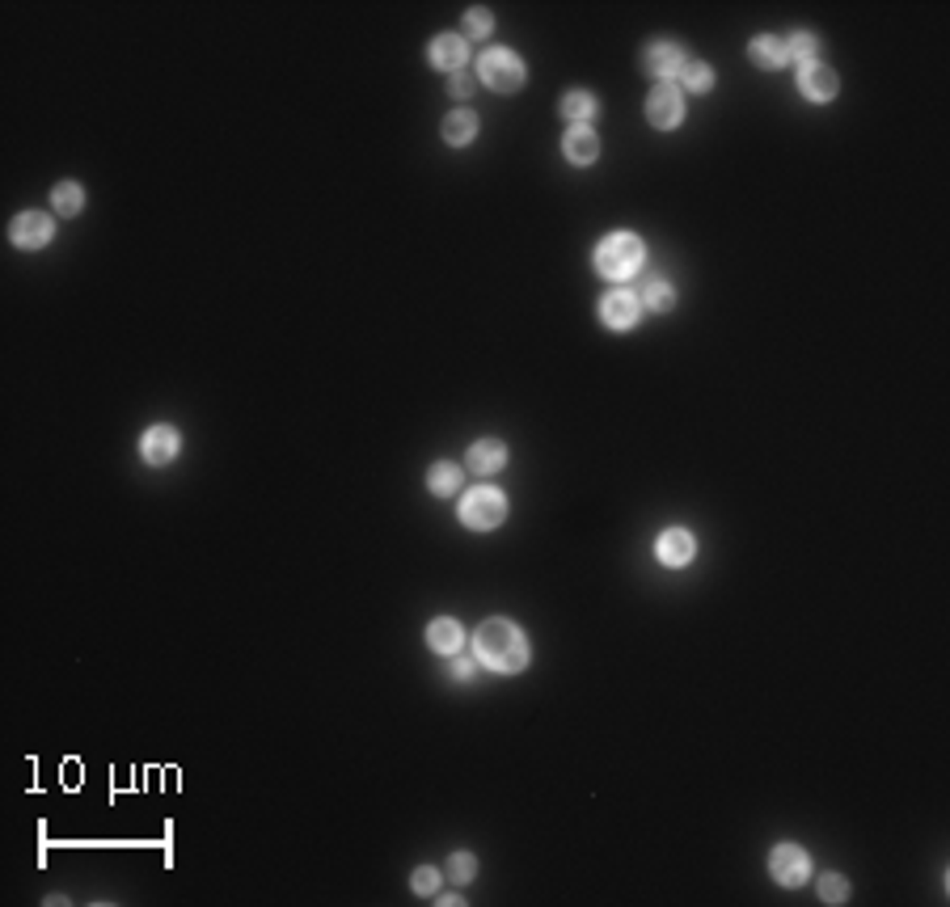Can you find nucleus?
<instances>
[{
  "instance_id": "f257e3e1",
  "label": "nucleus",
  "mask_w": 950,
  "mask_h": 907,
  "mask_svg": "<svg viewBox=\"0 0 950 907\" xmlns=\"http://www.w3.org/2000/svg\"><path fill=\"white\" fill-rule=\"evenodd\" d=\"M473 650H478V659L490 667V671H520L524 662H528V646H524V633L511 625V620H486L482 629H478V642H473Z\"/></svg>"
},
{
  "instance_id": "f03ea898",
  "label": "nucleus",
  "mask_w": 950,
  "mask_h": 907,
  "mask_svg": "<svg viewBox=\"0 0 950 907\" xmlns=\"http://www.w3.org/2000/svg\"><path fill=\"white\" fill-rule=\"evenodd\" d=\"M596 266L605 279H630L642 266V241L633 233H613L596 249Z\"/></svg>"
},
{
  "instance_id": "7ed1b4c3",
  "label": "nucleus",
  "mask_w": 950,
  "mask_h": 907,
  "mask_svg": "<svg viewBox=\"0 0 950 907\" xmlns=\"http://www.w3.org/2000/svg\"><path fill=\"white\" fill-rule=\"evenodd\" d=\"M503 515H507V502H503V494H498L495 485H478V490H469L465 502H461V520L469 523V528H495V523H503Z\"/></svg>"
},
{
  "instance_id": "20e7f679",
  "label": "nucleus",
  "mask_w": 950,
  "mask_h": 907,
  "mask_svg": "<svg viewBox=\"0 0 950 907\" xmlns=\"http://www.w3.org/2000/svg\"><path fill=\"white\" fill-rule=\"evenodd\" d=\"M478 72H482V81L490 84V89H503V93H515L524 84V64L511 56V51H486Z\"/></svg>"
},
{
  "instance_id": "39448f33",
  "label": "nucleus",
  "mask_w": 950,
  "mask_h": 907,
  "mask_svg": "<svg viewBox=\"0 0 950 907\" xmlns=\"http://www.w3.org/2000/svg\"><path fill=\"white\" fill-rule=\"evenodd\" d=\"M769 869L782 886H802L807 874H811V861H807V852H802L799 844H777L773 857H769Z\"/></svg>"
},
{
  "instance_id": "423d86ee",
  "label": "nucleus",
  "mask_w": 950,
  "mask_h": 907,
  "mask_svg": "<svg viewBox=\"0 0 950 907\" xmlns=\"http://www.w3.org/2000/svg\"><path fill=\"white\" fill-rule=\"evenodd\" d=\"M647 119L659 127V131H668V127H676L685 119V102H680V93H676L672 84H659V89L647 97Z\"/></svg>"
},
{
  "instance_id": "0eeeda50",
  "label": "nucleus",
  "mask_w": 950,
  "mask_h": 907,
  "mask_svg": "<svg viewBox=\"0 0 950 907\" xmlns=\"http://www.w3.org/2000/svg\"><path fill=\"white\" fill-rule=\"evenodd\" d=\"M51 241V220L47 216H39V211H22L13 220V245L22 249H39Z\"/></svg>"
},
{
  "instance_id": "6e6552de",
  "label": "nucleus",
  "mask_w": 950,
  "mask_h": 907,
  "mask_svg": "<svg viewBox=\"0 0 950 907\" xmlns=\"http://www.w3.org/2000/svg\"><path fill=\"white\" fill-rule=\"evenodd\" d=\"M799 84H802V93L811 97V102H828V97H837V72L828 68V64H802Z\"/></svg>"
},
{
  "instance_id": "1a4fd4ad",
  "label": "nucleus",
  "mask_w": 950,
  "mask_h": 907,
  "mask_svg": "<svg viewBox=\"0 0 950 907\" xmlns=\"http://www.w3.org/2000/svg\"><path fill=\"white\" fill-rule=\"evenodd\" d=\"M605 321L613 325V330H630L633 321H638V300H633L630 291H613V296H605Z\"/></svg>"
},
{
  "instance_id": "9d476101",
  "label": "nucleus",
  "mask_w": 950,
  "mask_h": 907,
  "mask_svg": "<svg viewBox=\"0 0 950 907\" xmlns=\"http://www.w3.org/2000/svg\"><path fill=\"white\" fill-rule=\"evenodd\" d=\"M680 68H685V51L676 42H655L647 51V72H655V76H676Z\"/></svg>"
},
{
  "instance_id": "9b49d317",
  "label": "nucleus",
  "mask_w": 950,
  "mask_h": 907,
  "mask_svg": "<svg viewBox=\"0 0 950 907\" xmlns=\"http://www.w3.org/2000/svg\"><path fill=\"white\" fill-rule=\"evenodd\" d=\"M596 152H600V139H596L592 127H570V136H566V156H570L575 165H592Z\"/></svg>"
},
{
  "instance_id": "f8f14e48",
  "label": "nucleus",
  "mask_w": 950,
  "mask_h": 907,
  "mask_svg": "<svg viewBox=\"0 0 950 907\" xmlns=\"http://www.w3.org/2000/svg\"><path fill=\"white\" fill-rule=\"evenodd\" d=\"M144 456H148L152 465L174 460V456H178V435H174L169 426H152L148 435H144Z\"/></svg>"
},
{
  "instance_id": "ddd939ff",
  "label": "nucleus",
  "mask_w": 950,
  "mask_h": 907,
  "mask_svg": "<svg viewBox=\"0 0 950 907\" xmlns=\"http://www.w3.org/2000/svg\"><path fill=\"white\" fill-rule=\"evenodd\" d=\"M689 557H693V537H689V532H680V528L663 532V537H659V562L663 565H685Z\"/></svg>"
},
{
  "instance_id": "4468645a",
  "label": "nucleus",
  "mask_w": 950,
  "mask_h": 907,
  "mask_svg": "<svg viewBox=\"0 0 950 907\" xmlns=\"http://www.w3.org/2000/svg\"><path fill=\"white\" fill-rule=\"evenodd\" d=\"M503 460H507V448L498 440H482L469 448V465H473V473H498L503 468Z\"/></svg>"
},
{
  "instance_id": "2eb2a0df",
  "label": "nucleus",
  "mask_w": 950,
  "mask_h": 907,
  "mask_svg": "<svg viewBox=\"0 0 950 907\" xmlns=\"http://www.w3.org/2000/svg\"><path fill=\"white\" fill-rule=\"evenodd\" d=\"M431 64H435V68H461V64H465V39L440 34V39L431 42Z\"/></svg>"
},
{
  "instance_id": "dca6fc26",
  "label": "nucleus",
  "mask_w": 950,
  "mask_h": 907,
  "mask_svg": "<svg viewBox=\"0 0 950 907\" xmlns=\"http://www.w3.org/2000/svg\"><path fill=\"white\" fill-rule=\"evenodd\" d=\"M748 56H752V64H757V68H782V64H785V47H782V39H773V34H760V39H752Z\"/></svg>"
},
{
  "instance_id": "f3484780",
  "label": "nucleus",
  "mask_w": 950,
  "mask_h": 907,
  "mask_svg": "<svg viewBox=\"0 0 950 907\" xmlns=\"http://www.w3.org/2000/svg\"><path fill=\"white\" fill-rule=\"evenodd\" d=\"M473 136H478V114L456 111V114H448V119H444V139H448V144H456V148H461V144H469Z\"/></svg>"
},
{
  "instance_id": "a211bd4d",
  "label": "nucleus",
  "mask_w": 950,
  "mask_h": 907,
  "mask_svg": "<svg viewBox=\"0 0 950 907\" xmlns=\"http://www.w3.org/2000/svg\"><path fill=\"white\" fill-rule=\"evenodd\" d=\"M427 642H431V650H440V654H453V650L461 646V625H456V620H448V617L431 620Z\"/></svg>"
},
{
  "instance_id": "6ab92c4d",
  "label": "nucleus",
  "mask_w": 950,
  "mask_h": 907,
  "mask_svg": "<svg viewBox=\"0 0 950 907\" xmlns=\"http://www.w3.org/2000/svg\"><path fill=\"white\" fill-rule=\"evenodd\" d=\"M592 114H596V97L592 93H566L562 97V119H570L575 127H587Z\"/></svg>"
},
{
  "instance_id": "aec40b11",
  "label": "nucleus",
  "mask_w": 950,
  "mask_h": 907,
  "mask_svg": "<svg viewBox=\"0 0 950 907\" xmlns=\"http://www.w3.org/2000/svg\"><path fill=\"white\" fill-rule=\"evenodd\" d=\"M51 203H56L59 216H76V211H81V203H85V194H81V186H76V182H59L56 194H51Z\"/></svg>"
},
{
  "instance_id": "412c9836",
  "label": "nucleus",
  "mask_w": 950,
  "mask_h": 907,
  "mask_svg": "<svg viewBox=\"0 0 950 907\" xmlns=\"http://www.w3.org/2000/svg\"><path fill=\"white\" fill-rule=\"evenodd\" d=\"M456 485H461V468L456 465H435L431 468V494H453Z\"/></svg>"
},
{
  "instance_id": "4be33fe9",
  "label": "nucleus",
  "mask_w": 950,
  "mask_h": 907,
  "mask_svg": "<svg viewBox=\"0 0 950 907\" xmlns=\"http://www.w3.org/2000/svg\"><path fill=\"white\" fill-rule=\"evenodd\" d=\"M815 51H820V42L811 34H794V39L785 42V59H799V64H811Z\"/></svg>"
},
{
  "instance_id": "5701e85b",
  "label": "nucleus",
  "mask_w": 950,
  "mask_h": 907,
  "mask_svg": "<svg viewBox=\"0 0 950 907\" xmlns=\"http://www.w3.org/2000/svg\"><path fill=\"white\" fill-rule=\"evenodd\" d=\"M820 894H824L828 903H845L849 899V882L840 878V874H824L820 878Z\"/></svg>"
},
{
  "instance_id": "b1692460",
  "label": "nucleus",
  "mask_w": 950,
  "mask_h": 907,
  "mask_svg": "<svg viewBox=\"0 0 950 907\" xmlns=\"http://www.w3.org/2000/svg\"><path fill=\"white\" fill-rule=\"evenodd\" d=\"M685 84H689V89H710V84H714L710 64H689V68H685Z\"/></svg>"
},
{
  "instance_id": "393cba45",
  "label": "nucleus",
  "mask_w": 950,
  "mask_h": 907,
  "mask_svg": "<svg viewBox=\"0 0 950 907\" xmlns=\"http://www.w3.org/2000/svg\"><path fill=\"white\" fill-rule=\"evenodd\" d=\"M647 308H672V288H668V283H650L647 288Z\"/></svg>"
},
{
  "instance_id": "a878e982",
  "label": "nucleus",
  "mask_w": 950,
  "mask_h": 907,
  "mask_svg": "<svg viewBox=\"0 0 950 907\" xmlns=\"http://www.w3.org/2000/svg\"><path fill=\"white\" fill-rule=\"evenodd\" d=\"M473 874H478V861H473L469 852H456V857H453V878L456 882H469Z\"/></svg>"
},
{
  "instance_id": "bb28decb",
  "label": "nucleus",
  "mask_w": 950,
  "mask_h": 907,
  "mask_svg": "<svg viewBox=\"0 0 950 907\" xmlns=\"http://www.w3.org/2000/svg\"><path fill=\"white\" fill-rule=\"evenodd\" d=\"M465 30H469V34H478V39H482V34H490V13H486V9H469V13H465Z\"/></svg>"
},
{
  "instance_id": "cd10ccee",
  "label": "nucleus",
  "mask_w": 950,
  "mask_h": 907,
  "mask_svg": "<svg viewBox=\"0 0 950 907\" xmlns=\"http://www.w3.org/2000/svg\"><path fill=\"white\" fill-rule=\"evenodd\" d=\"M414 891H418V894H435V891H440V874H435V869H418V874H414Z\"/></svg>"
},
{
  "instance_id": "c85d7f7f",
  "label": "nucleus",
  "mask_w": 950,
  "mask_h": 907,
  "mask_svg": "<svg viewBox=\"0 0 950 907\" xmlns=\"http://www.w3.org/2000/svg\"><path fill=\"white\" fill-rule=\"evenodd\" d=\"M448 89H453V97H469L473 93V76H469V72H456Z\"/></svg>"
}]
</instances>
